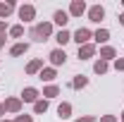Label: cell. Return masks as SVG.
Wrapping results in <instances>:
<instances>
[{
	"instance_id": "cell-12",
	"label": "cell",
	"mask_w": 124,
	"mask_h": 122,
	"mask_svg": "<svg viewBox=\"0 0 124 122\" xmlns=\"http://www.w3.org/2000/svg\"><path fill=\"white\" fill-rule=\"evenodd\" d=\"M41 70H43V60L41 58H36V60H31L26 65V74H41Z\"/></svg>"
},
{
	"instance_id": "cell-18",
	"label": "cell",
	"mask_w": 124,
	"mask_h": 122,
	"mask_svg": "<svg viewBox=\"0 0 124 122\" xmlns=\"http://www.w3.org/2000/svg\"><path fill=\"white\" fill-rule=\"evenodd\" d=\"M38 77H41L43 81H55V77H57V70H55V67H43Z\"/></svg>"
},
{
	"instance_id": "cell-15",
	"label": "cell",
	"mask_w": 124,
	"mask_h": 122,
	"mask_svg": "<svg viewBox=\"0 0 124 122\" xmlns=\"http://www.w3.org/2000/svg\"><path fill=\"white\" fill-rule=\"evenodd\" d=\"M69 86L72 89H86L88 86V77H84V74H77L72 81H69Z\"/></svg>"
},
{
	"instance_id": "cell-11",
	"label": "cell",
	"mask_w": 124,
	"mask_h": 122,
	"mask_svg": "<svg viewBox=\"0 0 124 122\" xmlns=\"http://www.w3.org/2000/svg\"><path fill=\"white\" fill-rule=\"evenodd\" d=\"M15 2H12V0H10V2H0V19H2V22H5V19H7V17L12 15V12H15Z\"/></svg>"
},
{
	"instance_id": "cell-16",
	"label": "cell",
	"mask_w": 124,
	"mask_h": 122,
	"mask_svg": "<svg viewBox=\"0 0 124 122\" xmlns=\"http://www.w3.org/2000/svg\"><path fill=\"white\" fill-rule=\"evenodd\" d=\"M24 53H29V43H15V46L10 48V55H12V58H19V55H24Z\"/></svg>"
},
{
	"instance_id": "cell-29",
	"label": "cell",
	"mask_w": 124,
	"mask_h": 122,
	"mask_svg": "<svg viewBox=\"0 0 124 122\" xmlns=\"http://www.w3.org/2000/svg\"><path fill=\"white\" fill-rule=\"evenodd\" d=\"M5 113H7V110H5V103H0V120L5 117Z\"/></svg>"
},
{
	"instance_id": "cell-6",
	"label": "cell",
	"mask_w": 124,
	"mask_h": 122,
	"mask_svg": "<svg viewBox=\"0 0 124 122\" xmlns=\"http://www.w3.org/2000/svg\"><path fill=\"white\" fill-rule=\"evenodd\" d=\"M95 53H98L95 43H86V46H79V60H91V58H95Z\"/></svg>"
},
{
	"instance_id": "cell-4",
	"label": "cell",
	"mask_w": 124,
	"mask_h": 122,
	"mask_svg": "<svg viewBox=\"0 0 124 122\" xmlns=\"http://www.w3.org/2000/svg\"><path fill=\"white\" fill-rule=\"evenodd\" d=\"M103 17H105V7H103V5H91V7H88V22L100 24Z\"/></svg>"
},
{
	"instance_id": "cell-31",
	"label": "cell",
	"mask_w": 124,
	"mask_h": 122,
	"mask_svg": "<svg viewBox=\"0 0 124 122\" xmlns=\"http://www.w3.org/2000/svg\"><path fill=\"white\" fill-rule=\"evenodd\" d=\"M119 24H122V26H124V12H122V15H119Z\"/></svg>"
},
{
	"instance_id": "cell-25",
	"label": "cell",
	"mask_w": 124,
	"mask_h": 122,
	"mask_svg": "<svg viewBox=\"0 0 124 122\" xmlns=\"http://www.w3.org/2000/svg\"><path fill=\"white\" fill-rule=\"evenodd\" d=\"M72 122H95V115H84V117H77Z\"/></svg>"
},
{
	"instance_id": "cell-30",
	"label": "cell",
	"mask_w": 124,
	"mask_h": 122,
	"mask_svg": "<svg viewBox=\"0 0 124 122\" xmlns=\"http://www.w3.org/2000/svg\"><path fill=\"white\" fill-rule=\"evenodd\" d=\"M5 41H7V36L2 34V36H0V48H5Z\"/></svg>"
},
{
	"instance_id": "cell-1",
	"label": "cell",
	"mask_w": 124,
	"mask_h": 122,
	"mask_svg": "<svg viewBox=\"0 0 124 122\" xmlns=\"http://www.w3.org/2000/svg\"><path fill=\"white\" fill-rule=\"evenodd\" d=\"M29 38L33 43H46L48 38H53V22H38L29 31Z\"/></svg>"
},
{
	"instance_id": "cell-14",
	"label": "cell",
	"mask_w": 124,
	"mask_h": 122,
	"mask_svg": "<svg viewBox=\"0 0 124 122\" xmlns=\"http://www.w3.org/2000/svg\"><path fill=\"white\" fill-rule=\"evenodd\" d=\"M117 58V50L112 46H103L100 48V60H105V62H110V60H115Z\"/></svg>"
},
{
	"instance_id": "cell-19",
	"label": "cell",
	"mask_w": 124,
	"mask_h": 122,
	"mask_svg": "<svg viewBox=\"0 0 124 122\" xmlns=\"http://www.w3.org/2000/svg\"><path fill=\"white\" fill-rule=\"evenodd\" d=\"M55 41H57V43H60V48H62L64 43H69V41H72V34H69L67 29H60L57 34H55Z\"/></svg>"
},
{
	"instance_id": "cell-20",
	"label": "cell",
	"mask_w": 124,
	"mask_h": 122,
	"mask_svg": "<svg viewBox=\"0 0 124 122\" xmlns=\"http://www.w3.org/2000/svg\"><path fill=\"white\" fill-rule=\"evenodd\" d=\"M93 41H95V43H108L110 41V31L108 29H98L93 34Z\"/></svg>"
},
{
	"instance_id": "cell-9",
	"label": "cell",
	"mask_w": 124,
	"mask_h": 122,
	"mask_svg": "<svg viewBox=\"0 0 124 122\" xmlns=\"http://www.w3.org/2000/svg\"><path fill=\"white\" fill-rule=\"evenodd\" d=\"M84 12H88L86 2H84V0H72V5H69V17H81Z\"/></svg>"
},
{
	"instance_id": "cell-7",
	"label": "cell",
	"mask_w": 124,
	"mask_h": 122,
	"mask_svg": "<svg viewBox=\"0 0 124 122\" xmlns=\"http://www.w3.org/2000/svg\"><path fill=\"white\" fill-rule=\"evenodd\" d=\"M38 96H41V91H38V89L26 86V89L22 91V96H19V98H22V103H36V101H38Z\"/></svg>"
},
{
	"instance_id": "cell-13",
	"label": "cell",
	"mask_w": 124,
	"mask_h": 122,
	"mask_svg": "<svg viewBox=\"0 0 124 122\" xmlns=\"http://www.w3.org/2000/svg\"><path fill=\"white\" fill-rule=\"evenodd\" d=\"M57 115H60L62 120H69V117H72V103L62 101L60 105H57Z\"/></svg>"
},
{
	"instance_id": "cell-8",
	"label": "cell",
	"mask_w": 124,
	"mask_h": 122,
	"mask_svg": "<svg viewBox=\"0 0 124 122\" xmlns=\"http://www.w3.org/2000/svg\"><path fill=\"white\" fill-rule=\"evenodd\" d=\"M5 110H7V113H15V115H19V113H22V98H19V96L5 98Z\"/></svg>"
},
{
	"instance_id": "cell-32",
	"label": "cell",
	"mask_w": 124,
	"mask_h": 122,
	"mask_svg": "<svg viewBox=\"0 0 124 122\" xmlns=\"http://www.w3.org/2000/svg\"><path fill=\"white\" fill-rule=\"evenodd\" d=\"M119 117H122V122H124V110H122V115H119Z\"/></svg>"
},
{
	"instance_id": "cell-10",
	"label": "cell",
	"mask_w": 124,
	"mask_h": 122,
	"mask_svg": "<svg viewBox=\"0 0 124 122\" xmlns=\"http://www.w3.org/2000/svg\"><path fill=\"white\" fill-rule=\"evenodd\" d=\"M53 22H55L60 29H64V26H67V22H69V12H64V10H57V12L53 15Z\"/></svg>"
},
{
	"instance_id": "cell-23",
	"label": "cell",
	"mask_w": 124,
	"mask_h": 122,
	"mask_svg": "<svg viewBox=\"0 0 124 122\" xmlns=\"http://www.w3.org/2000/svg\"><path fill=\"white\" fill-rule=\"evenodd\" d=\"M7 34H10L12 38H22V36H24V26H22V24H15V26L7 29Z\"/></svg>"
},
{
	"instance_id": "cell-17",
	"label": "cell",
	"mask_w": 124,
	"mask_h": 122,
	"mask_svg": "<svg viewBox=\"0 0 124 122\" xmlns=\"http://www.w3.org/2000/svg\"><path fill=\"white\" fill-rule=\"evenodd\" d=\"M43 96H46V101L57 98V96H60V86H57V84H48L46 89H43Z\"/></svg>"
},
{
	"instance_id": "cell-3",
	"label": "cell",
	"mask_w": 124,
	"mask_h": 122,
	"mask_svg": "<svg viewBox=\"0 0 124 122\" xmlns=\"http://www.w3.org/2000/svg\"><path fill=\"white\" fill-rule=\"evenodd\" d=\"M17 15H19L22 22H33V19H36V7L29 5V2H26V5H19V7H17Z\"/></svg>"
},
{
	"instance_id": "cell-21",
	"label": "cell",
	"mask_w": 124,
	"mask_h": 122,
	"mask_svg": "<svg viewBox=\"0 0 124 122\" xmlns=\"http://www.w3.org/2000/svg\"><path fill=\"white\" fill-rule=\"evenodd\" d=\"M108 70H110V62L95 60V65H93V72H95V74H108Z\"/></svg>"
},
{
	"instance_id": "cell-24",
	"label": "cell",
	"mask_w": 124,
	"mask_h": 122,
	"mask_svg": "<svg viewBox=\"0 0 124 122\" xmlns=\"http://www.w3.org/2000/svg\"><path fill=\"white\" fill-rule=\"evenodd\" d=\"M15 122H33V117H31V115H26V113H24V115L19 113V115L15 117Z\"/></svg>"
},
{
	"instance_id": "cell-2",
	"label": "cell",
	"mask_w": 124,
	"mask_h": 122,
	"mask_svg": "<svg viewBox=\"0 0 124 122\" xmlns=\"http://www.w3.org/2000/svg\"><path fill=\"white\" fill-rule=\"evenodd\" d=\"M91 38H93V34H91V29H86V26H79V29L72 34V41L79 43V46H86Z\"/></svg>"
},
{
	"instance_id": "cell-27",
	"label": "cell",
	"mask_w": 124,
	"mask_h": 122,
	"mask_svg": "<svg viewBox=\"0 0 124 122\" xmlns=\"http://www.w3.org/2000/svg\"><path fill=\"white\" fill-rule=\"evenodd\" d=\"M100 122H117V115H103Z\"/></svg>"
},
{
	"instance_id": "cell-5",
	"label": "cell",
	"mask_w": 124,
	"mask_h": 122,
	"mask_svg": "<svg viewBox=\"0 0 124 122\" xmlns=\"http://www.w3.org/2000/svg\"><path fill=\"white\" fill-rule=\"evenodd\" d=\"M50 65L53 67H60V65H64L67 62V53H64V48H55V50H50Z\"/></svg>"
},
{
	"instance_id": "cell-26",
	"label": "cell",
	"mask_w": 124,
	"mask_h": 122,
	"mask_svg": "<svg viewBox=\"0 0 124 122\" xmlns=\"http://www.w3.org/2000/svg\"><path fill=\"white\" fill-rule=\"evenodd\" d=\"M115 70L117 72H124V58H117L115 60Z\"/></svg>"
},
{
	"instance_id": "cell-33",
	"label": "cell",
	"mask_w": 124,
	"mask_h": 122,
	"mask_svg": "<svg viewBox=\"0 0 124 122\" xmlns=\"http://www.w3.org/2000/svg\"><path fill=\"white\" fill-rule=\"evenodd\" d=\"M0 122H15V120H0Z\"/></svg>"
},
{
	"instance_id": "cell-22",
	"label": "cell",
	"mask_w": 124,
	"mask_h": 122,
	"mask_svg": "<svg viewBox=\"0 0 124 122\" xmlns=\"http://www.w3.org/2000/svg\"><path fill=\"white\" fill-rule=\"evenodd\" d=\"M33 113H36V115H43V113H48V101H46V98H38V101L33 103Z\"/></svg>"
},
{
	"instance_id": "cell-28",
	"label": "cell",
	"mask_w": 124,
	"mask_h": 122,
	"mask_svg": "<svg viewBox=\"0 0 124 122\" xmlns=\"http://www.w3.org/2000/svg\"><path fill=\"white\" fill-rule=\"evenodd\" d=\"M2 34H7V24H5V22L0 19V36H2Z\"/></svg>"
}]
</instances>
